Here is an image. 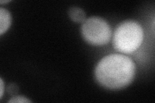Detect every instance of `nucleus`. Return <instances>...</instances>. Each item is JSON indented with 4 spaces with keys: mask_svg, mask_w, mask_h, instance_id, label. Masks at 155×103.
I'll return each mask as SVG.
<instances>
[{
    "mask_svg": "<svg viewBox=\"0 0 155 103\" xmlns=\"http://www.w3.org/2000/svg\"><path fill=\"white\" fill-rule=\"evenodd\" d=\"M4 88V82L3 79L1 78V79H0V97H1V98L3 97V95Z\"/></svg>",
    "mask_w": 155,
    "mask_h": 103,
    "instance_id": "7",
    "label": "nucleus"
},
{
    "mask_svg": "<svg viewBox=\"0 0 155 103\" xmlns=\"http://www.w3.org/2000/svg\"><path fill=\"white\" fill-rule=\"evenodd\" d=\"M69 15L74 22L84 23L86 20V14L84 11L79 7H71L69 11Z\"/></svg>",
    "mask_w": 155,
    "mask_h": 103,
    "instance_id": "5",
    "label": "nucleus"
},
{
    "mask_svg": "<svg viewBox=\"0 0 155 103\" xmlns=\"http://www.w3.org/2000/svg\"><path fill=\"white\" fill-rule=\"evenodd\" d=\"M82 36L91 45L101 46L107 44L111 37V28L104 19L100 17H91L82 24Z\"/></svg>",
    "mask_w": 155,
    "mask_h": 103,
    "instance_id": "3",
    "label": "nucleus"
},
{
    "mask_svg": "<svg viewBox=\"0 0 155 103\" xmlns=\"http://www.w3.org/2000/svg\"><path fill=\"white\" fill-rule=\"evenodd\" d=\"M11 14L7 9L0 8V34L5 32L11 24Z\"/></svg>",
    "mask_w": 155,
    "mask_h": 103,
    "instance_id": "4",
    "label": "nucleus"
},
{
    "mask_svg": "<svg viewBox=\"0 0 155 103\" xmlns=\"http://www.w3.org/2000/svg\"><path fill=\"white\" fill-rule=\"evenodd\" d=\"M143 40L142 26L134 21H125L116 27L113 36V46L123 53H132L141 46Z\"/></svg>",
    "mask_w": 155,
    "mask_h": 103,
    "instance_id": "2",
    "label": "nucleus"
},
{
    "mask_svg": "<svg viewBox=\"0 0 155 103\" xmlns=\"http://www.w3.org/2000/svg\"><path fill=\"white\" fill-rule=\"evenodd\" d=\"M10 1H5V2H3V1H1V3H8V2H9Z\"/></svg>",
    "mask_w": 155,
    "mask_h": 103,
    "instance_id": "8",
    "label": "nucleus"
},
{
    "mask_svg": "<svg viewBox=\"0 0 155 103\" xmlns=\"http://www.w3.org/2000/svg\"><path fill=\"white\" fill-rule=\"evenodd\" d=\"M31 101L28 99L27 97L23 96H16L12 97L11 99L8 101V102H18V103H27L31 102Z\"/></svg>",
    "mask_w": 155,
    "mask_h": 103,
    "instance_id": "6",
    "label": "nucleus"
},
{
    "mask_svg": "<svg viewBox=\"0 0 155 103\" xmlns=\"http://www.w3.org/2000/svg\"><path fill=\"white\" fill-rule=\"evenodd\" d=\"M136 66L130 57L119 53L104 57L95 69L96 80L103 86L117 90L128 86L134 79Z\"/></svg>",
    "mask_w": 155,
    "mask_h": 103,
    "instance_id": "1",
    "label": "nucleus"
}]
</instances>
